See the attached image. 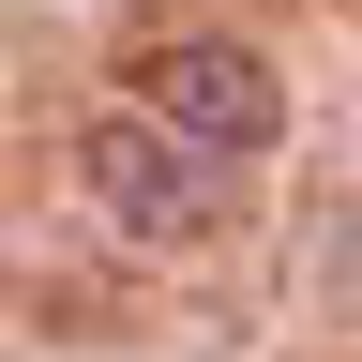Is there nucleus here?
<instances>
[{"label": "nucleus", "mask_w": 362, "mask_h": 362, "mask_svg": "<svg viewBox=\"0 0 362 362\" xmlns=\"http://www.w3.org/2000/svg\"><path fill=\"white\" fill-rule=\"evenodd\" d=\"M136 121H166L181 151H272V136H287V90H272L257 45L197 30V45H151V61H136Z\"/></svg>", "instance_id": "nucleus-1"}, {"label": "nucleus", "mask_w": 362, "mask_h": 362, "mask_svg": "<svg viewBox=\"0 0 362 362\" xmlns=\"http://www.w3.org/2000/svg\"><path fill=\"white\" fill-rule=\"evenodd\" d=\"M76 181H90V211H106L121 242H197L211 226V151H181V136L136 121V106H106L76 136Z\"/></svg>", "instance_id": "nucleus-2"}]
</instances>
